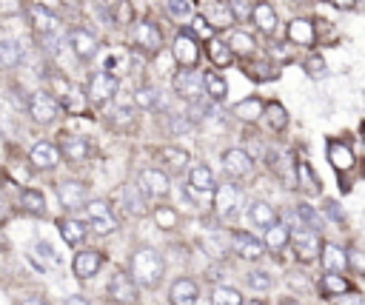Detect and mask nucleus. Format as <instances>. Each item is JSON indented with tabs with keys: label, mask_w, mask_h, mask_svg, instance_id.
<instances>
[{
	"label": "nucleus",
	"mask_w": 365,
	"mask_h": 305,
	"mask_svg": "<svg viewBox=\"0 0 365 305\" xmlns=\"http://www.w3.org/2000/svg\"><path fill=\"white\" fill-rule=\"evenodd\" d=\"M163 268H165V265H163L160 251H154V248H148V245H143V248H137V251L131 254V274H134L137 282L145 285V288H157V285H160Z\"/></svg>",
	"instance_id": "obj_1"
},
{
	"label": "nucleus",
	"mask_w": 365,
	"mask_h": 305,
	"mask_svg": "<svg viewBox=\"0 0 365 305\" xmlns=\"http://www.w3.org/2000/svg\"><path fill=\"white\" fill-rule=\"evenodd\" d=\"M137 191H140L143 197H151V200L165 197V194L171 191V185H168V174L160 171V168H143L140 177H137Z\"/></svg>",
	"instance_id": "obj_2"
},
{
	"label": "nucleus",
	"mask_w": 365,
	"mask_h": 305,
	"mask_svg": "<svg viewBox=\"0 0 365 305\" xmlns=\"http://www.w3.org/2000/svg\"><path fill=\"white\" fill-rule=\"evenodd\" d=\"M214 208L220 217H234L242 208V191L234 182L214 185Z\"/></svg>",
	"instance_id": "obj_3"
},
{
	"label": "nucleus",
	"mask_w": 365,
	"mask_h": 305,
	"mask_svg": "<svg viewBox=\"0 0 365 305\" xmlns=\"http://www.w3.org/2000/svg\"><path fill=\"white\" fill-rule=\"evenodd\" d=\"M86 214H88V225L97 231V234H111L117 228V217L111 211V205L106 200H91L86 202Z\"/></svg>",
	"instance_id": "obj_4"
},
{
	"label": "nucleus",
	"mask_w": 365,
	"mask_h": 305,
	"mask_svg": "<svg viewBox=\"0 0 365 305\" xmlns=\"http://www.w3.org/2000/svg\"><path fill=\"white\" fill-rule=\"evenodd\" d=\"M171 86H174V91H177L182 100H188V103H197V100L202 97V74H197V71H191V68L177 71L174 80H171Z\"/></svg>",
	"instance_id": "obj_5"
},
{
	"label": "nucleus",
	"mask_w": 365,
	"mask_h": 305,
	"mask_svg": "<svg viewBox=\"0 0 365 305\" xmlns=\"http://www.w3.org/2000/svg\"><path fill=\"white\" fill-rule=\"evenodd\" d=\"M117 86H120V80H117L111 71H94L86 91H88V100H91V103H106L108 97L117 94Z\"/></svg>",
	"instance_id": "obj_6"
},
{
	"label": "nucleus",
	"mask_w": 365,
	"mask_h": 305,
	"mask_svg": "<svg viewBox=\"0 0 365 305\" xmlns=\"http://www.w3.org/2000/svg\"><path fill=\"white\" fill-rule=\"evenodd\" d=\"M171 51H174V60L182 66V68H194L197 60H200V48H197V40L188 34V31H180L171 43Z\"/></svg>",
	"instance_id": "obj_7"
},
{
	"label": "nucleus",
	"mask_w": 365,
	"mask_h": 305,
	"mask_svg": "<svg viewBox=\"0 0 365 305\" xmlns=\"http://www.w3.org/2000/svg\"><path fill=\"white\" fill-rule=\"evenodd\" d=\"M108 294H111V299L120 302V305L137 302V285H134V279H131L125 271H114V274H111V279H108Z\"/></svg>",
	"instance_id": "obj_8"
},
{
	"label": "nucleus",
	"mask_w": 365,
	"mask_h": 305,
	"mask_svg": "<svg viewBox=\"0 0 365 305\" xmlns=\"http://www.w3.org/2000/svg\"><path fill=\"white\" fill-rule=\"evenodd\" d=\"M57 111H60V105H57V100H54L48 91H34V94L29 97V114H31L37 123H51V120L57 117Z\"/></svg>",
	"instance_id": "obj_9"
},
{
	"label": "nucleus",
	"mask_w": 365,
	"mask_h": 305,
	"mask_svg": "<svg viewBox=\"0 0 365 305\" xmlns=\"http://www.w3.org/2000/svg\"><path fill=\"white\" fill-rule=\"evenodd\" d=\"M134 43H137V48H143L145 54H154V51H160V46H163V31H160L154 23L140 20V23L134 26Z\"/></svg>",
	"instance_id": "obj_10"
},
{
	"label": "nucleus",
	"mask_w": 365,
	"mask_h": 305,
	"mask_svg": "<svg viewBox=\"0 0 365 305\" xmlns=\"http://www.w3.org/2000/svg\"><path fill=\"white\" fill-rule=\"evenodd\" d=\"M200 17H202L214 31H217V29H231V26H234V20H237L234 9H231L228 3H222V0L208 3V6H205V11H202Z\"/></svg>",
	"instance_id": "obj_11"
},
{
	"label": "nucleus",
	"mask_w": 365,
	"mask_h": 305,
	"mask_svg": "<svg viewBox=\"0 0 365 305\" xmlns=\"http://www.w3.org/2000/svg\"><path fill=\"white\" fill-rule=\"evenodd\" d=\"M222 168H225L228 177H248L251 168H254V160L242 148H228L222 154Z\"/></svg>",
	"instance_id": "obj_12"
},
{
	"label": "nucleus",
	"mask_w": 365,
	"mask_h": 305,
	"mask_svg": "<svg viewBox=\"0 0 365 305\" xmlns=\"http://www.w3.org/2000/svg\"><path fill=\"white\" fill-rule=\"evenodd\" d=\"M231 245H234V254L242 257V259H259L262 257V242L257 237H251L248 231H234L231 234Z\"/></svg>",
	"instance_id": "obj_13"
},
{
	"label": "nucleus",
	"mask_w": 365,
	"mask_h": 305,
	"mask_svg": "<svg viewBox=\"0 0 365 305\" xmlns=\"http://www.w3.org/2000/svg\"><path fill=\"white\" fill-rule=\"evenodd\" d=\"M26 11H29L31 26H34L40 34H54V31L60 29V20H57L48 9H43L40 3H29V6H26Z\"/></svg>",
	"instance_id": "obj_14"
},
{
	"label": "nucleus",
	"mask_w": 365,
	"mask_h": 305,
	"mask_svg": "<svg viewBox=\"0 0 365 305\" xmlns=\"http://www.w3.org/2000/svg\"><path fill=\"white\" fill-rule=\"evenodd\" d=\"M57 197L66 208H83L88 194H86V185L80 180H66V182L57 185Z\"/></svg>",
	"instance_id": "obj_15"
},
{
	"label": "nucleus",
	"mask_w": 365,
	"mask_h": 305,
	"mask_svg": "<svg viewBox=\"0 0 365 305\" xmlns=\"http://www.w3.org/2000/svg\"><path fill=\"white\" fill-rule=\"evenodd\" d=\"M68 43H71V48H74V54L80 60H88V57L97 54V37L91 31H86V29H71L68 31Z\"/></svg>",
	"instance_id": "obj_16"
},
{
	"label": "nucleus",
	"mask_w": 365,
	"mask_h": 305,
	"mask_svg": "<svg viewBox=\"0 0 365 305\" xmlns=\"http://www.w3.org/2000/svg\"><path fill=\"white\" fill-rule=\"evenodd\" d=\"M294 254L302 262H311L319 254V237L314 231H297V237H294Z\"/></svg>",
	"instance_id": "obj_17"
},
{
	"label": "nucleus",
	"mask_w": 365,
	"mask_h": 305,
	"mask_svg": "<svg viewBox=\"0 0 365 305\" xmlns=\"http://www.w3.org/2000/svg\"><path fill=\"white\" fill-rule=\"evenodd\" d=\"M288 40L297 43V46H314L317 40V31H314V23L305 20V17H297L288 23Z\"/></svg>",
	"instance_id": "obj_18"
},
{
	"label": "nucleus",
	"mask_w": 365,
	"mask_h": 305,
	"mask_svg": "<svg viewBox=\"0 0 365 305\" xmlns=\"http://www.w3.org/2000/svg\"><path fill=\"white\" fill-rule=\"evenodd\" d=\"M100 265H103V254H100V251H80V254L74 257V274H77L80 279L94 276V274L100 271Z\"/></svg>",
	"instance_id": "obj_19"
},
{
	"label": "nucleus",
	"mask_w": 365,
	"mask_h": 305,
	"mask_svg": "<svg viewBox=\"0 0 365 305\" xmlns=\"http://www.w3.org/2000/svg\"><path fill=\"white\" fill-rule=\"evenodd\" d=\"M251 17H254V23H257V29H259L262 34H277L279 20H277L274 6H268V3H257V6L251 9Z\"/></svg>",
	"instance_id": "obj_20"
},
{
	"label": "nucleus",
	"mask_w": 365,
	"mask_h": 305,
	"mask_svg": "<svg viewBox=\"0 0 365 305\" xmlns=\"http://www.w3.org/2000/svg\"><path fill=\"white\" fill-rule=\"evenodd\" d=\"M60 154L68 157V162H83V160L91 154V145H88L86 137H63Z\"/></svg>",
	"instance_id": "obj_21"
},
{
	"label": "nucleus",
	"mask_w": 365,
	"mask_h": 305,
	"mask_svg": "<svg viewBox=\"0 0 365 305\" xmlns=\"http://www.w3.org/2000/svg\"><path fill=\"white\" fill-rule=\"evenodd\" d=\"M328 162H331L336 171H351V168H354V154H351V148H348L345 143L331 140V143H328Z\"/></svg>",
	"instance_id": "obj_22"
},
{
	"label": "nucleus",
	"mask_w": 365,
	"mask_h": 305,
	"mask_svg": "<svg viewBox=\"0 0 365 305\" xmlns=\"http://www.w3.org/2000/svg\"><path fill=\"white\" fill-rule=\"evenodd\" d=\"M248 219H251L254 225H259V228H271V225L277 222V211H274L271 202L257 200V202L248 205Z\"/></svg>",
	"instance_id": "obj_23"
},
{
	"label": "nucleus",
	"mask_w": 365,
	"mask_h": 305,
	"mask_svg": "<svg viewBox=\"0 0 365 305\" xmlns=\"http://www.w3.org/2000/svg\"><path fill=\"white\" fill-rule=\"evenodd\" d=\"M57 160H60L57 145H51V143H46V140L31 148V162H34V168H54Z\"/></svg>",
	"instance_id": "obj_24"
},
{
	"label": "nucleus",
	"mask_w": 365,
	"mask_h": 305,
	"mask_svg": "<svg viewBox=\"0 0 365 305\" xmlns=\"http://www.w3.org/2000/svg\"><path fill=\"white\" fill-rule=\"evenodd\" d=\"M171 305H194L197 302V285L191 279H177L168 291Z\"/></svg>",
	"instance_id": "obj_25"
},
{
	"label": "nucleus",
	"mask_w": 365,
	"mask_h": 305,
	"mask_svg": "<svg viewBox=\"0 0 365 305\" xmlns=\"http://www.w3.org/2000/svg\"><path fill=\"white\" fill-rule=\"evenodd\" d=\"M294 185H299L305 194H319V180L314 177V171H311V165L308 162H297L294 165Z\"/></svg>",
	"instance_id": "obj_26"
},
{
	"label": "nucleus",
	"mask_w": 365,
	"mask_h": 305,
	"mask_svg": "<svg viewBox=\"0 0 365 305\" xmlns=\"http://www.w3.org/2000/svg\"><path fill=\"white\" fill-rule=\"evenodd\" d=\"M188 182H191V188H194L197 194H208V191H214V174H211L208 165H194L191 174H188Z\"/></svg>",
	"instance_id": "obj_27"
},
{
	"label": "nucleus",
	"mask_w": 365,
	"mask_h": 305,
	"mask_svg": "<svg viewBox=\"0 0 365 305\" xmlns=\"http://www.w3.org/2000/svg\"><path fill=\"white\" fill-rule=\"evenodd\" d=\"M160 160H163V162H165V168H168V171H174V174H182V171H185V165H188V154H185L182 148H171V145L160 148Z\"/></svg>",
	"instance_id": "obj_28"
},
{
	"label": "nucleus",
	"mask_w": 365,
	"mask_h": 305,
	"mask_svg": "<svg viewBox=\"0 0 365 305\" xmlns=\"http://www.w3.org/2000/svg\"><path fill=\"white\" fill-rule=\"evenodd\" d=\"M322 265L328 274H336V271H345V251L339 245H331L325 242L322 245Z\"/></svg>",
	"instance_id": "obj_29"
},
{
	"label": "nucleus",
	"mask_w": 365,
	"mask_h": 305,
	"mask_svg": "<svg viewBox=\"0 0 365 305\" xmlns=\"http://www.w3.org/2000/svg\"><path fill=\"white\" fill-rule=\"evenodd\" d=\"M225 46H228V51H231V54H242V57L254 54V48H257L254 37H251V34H245V31H231Z\"/></svg>",
	"instance_id": "obj_30"
},
{
	"label": "nucleus",
	"mask_w": 365,
	"mask_h": 305,
	"mask_svg": "<svg viewBox=\"0 0 365 305\" xmlns=\"http://www.w3.org/2000/svg\"><path fill=\"white\" fill-rule=\"evenodd\" d=\"M262 100H257V97H245V100H240L237 105H234V114L240 117V120H245V123H254L257 117H262Z\"/></svg>",
	"instance_id": "obj_31"
},
{
	"label": "nucleus",
	"mask_w": 365,
	"mask_h": 305,
	"mask_svg": "<svg viewBox=\"0 0 365 305\" xmlns=\"http://www.w3.org/2000/svg\"><path fill=\"white\" fill-rule=\"evenodd\" d=\"M23 60V46L17 40H0V66L14 68Z\"/></svg>",
	"instance_id": "obj_32"
},
{
	"label": "nucleus",
	"mask_w": 365,
	"mask_h": 305,
	"mask_svg": "<svg viewBox=\"0 0 365 305\" xmlns=\"http://www.w3.org/2000/svg\"><path fill=\"white\" fill-rule=\"evenodd\" d=\"M57 228H60V234H63V239H66L68 245H80L83 237H86V225L77 222V219H60Z\"/></svg>",
	"instance_id": "obj_33"
},
{
	"label": "nucleus",
	"mask_w": 365,
	"mask_h": 305,
	"mask_svg": "<svg viewBox=\"0 0 365 305\" xmlns=\"http://www.w3.org/2000/svg\"><path fill=\"white\" fill-rule=\"evenodd\" d=\"M288 239H291V231H288L282 222H274V225L265 231V245H268L271 251H282V248L288 245Z\"/></svg>",
	"instance_id": "obj_34"
},
{
	"label": "nucleus",
	"mask_w": 365,
	"mask_h": 305,
	"mask_svg": "<svg viewBox=\"0 0 365 305\" xmlns=\"http://www.w3.org/2000/svg\"><path fill=\"white\" fill-rule=\"evenodd\" d=\"M20 205H23L29 214H34V217L46 214V197H43L40 191H34V188H29V191L20 194Z\"/></svg>",
	"instance_id": "obj_35"
},
{
	"label": "nucleus",
	"mask_w": 365,
	"mask_h": 305,
	"mask_svg": "<svg viewBox=\"0 0 365 305\" xmlns=\"http://www.w3.org/2000/svg\"><path fill=\"white\" fill-rule=\"evenodd\" d=\"M202 88H205V94H208L211 100H222V97H225V91H228L225 80H222L220 74H214V71H208V74L202 77Z\"/></svg>",
	"instance_id": "obj_36"
},
{
	"label": "nucleus",
	"mask_w": 365,
	"mask_h": 305,
	"mask_svg": "<svg viewBox=\"0 0 365 305\" xmlns=\"http://www.w3.org/2000/svg\"><path fill=\"white\" fill-rule=\"evenodd\" d=\"M211 305H242V294H240L237 288L220 285V288H214V294H211Z\"/></svg>",
	"instance_id": "obj_37"
},
{
	"label": "nucleus",
	"mask_w": 365,
	"mask_h": 305,
	"mask_svg": "<svg viewBox=\"0 0 365 305\" xmlns=\"http://www.w3.org/2000/svg\"><path fill=\"white\" fill-rule=\"evenodd\" d=\"M134 103L140 108H157L160 105V91L154 86H140V88H134Z\"/></svg>",
	"instance_id": "obj_38"
},
{
	"label": "nucleus",
	"mask_w": 365,
	"mask_h": 305,
	"mask_svg": "<svg viewBox=\"0 0 365 305\" xmlns=\"http://www.w3.org/2000/svg\"><path fill=\"white\" fill-rule=\"evenodd\" d=\"M208 57H211L214 66H228V63H231V51H228V46H225L222 40H217V37L208 40Z\"/></svg>",
	"instance_id": "obj_39"
},
{
	"label": "nucleus",
	"mask_w": 365,
	"mask_h": 305,
	"mask_svg": "<svg viewBox=\"0 0 365 305\" xmlns=\"http://www.w3.org/2000/svg\"><path fill=\"white\" fill-rule=\"evenodd\" d=\"M262 111H265V117H268V125H271L274 131H282V128L288 125V111H285L279 103H271V105H265Z\"/></svg>",
	"instance_id": "obj_40"
},
{
	"label": "nucleus",
	"mask_w": 365,
	"mask_h": 305,
	"mask_svg": "<svg viewBox=\"0 0 365 305\" xmlns=\"http://www.w3.org/2000/svg\"><path fill=\"white\" fill-rule=\"evenodd\" d=\"M123 197H125V208H128V214H137V217L145 214V200H143V194L137 191V185H128Z\"/></svg>",
	"instance_id": "obj_41"
},
{
	"label": "nucleus",
	"mask_w": 365,
	"mask_h": 305,
	"mask_svg": "<svg viewBox=\"0 0 365 305\" xmlns=\"http://www.w3.org/2000/svg\"><path fill=\"white\" fill-rule=\"evenodd\" d=\"M319 288H322V294H345L351 285H348V279L345 276H336V274H325L322 276V282H319Z\"/></svg>",
	"instance_id": "obj_42"
},
{
	"label": "nucleus",
	"mask_w": 365,
	"mask_h": 305,
	"mask_svg": "<svg viewBox=\"0 0 365 305\" xmlns=\"http://www.w3.org/2000/svg\"><path fill=\"white\" fill-rule=\"evenodd\" d=\"M117 66V74H125L128 71V51L125 48H114L108 57H106V68L103 71H108V68H114ZM114 74V77H117Z\"/></svg>",
	"instance_id": "obj_43"
},
{
	"label": "nucleus",
	"mask_w": 365,
	"mask_h": 305,
	"mask_svg": "<svg viewBox=\"0 0 365 305\" xmlns=\"http://www.w3.org/2000/svg\"><path fill=\"white\" fill-rule=\"evenodd\" d=\"M245 74L251 80H271V77H277V68L271 63H248L245 66Z\"/></svg>",
	"instance_id": "obj_44"
},
{
	"label": "nucleus",
	"mask_w": 365,
	"mask_h": 305,
	"mask_svg": "<svg viewBox=\"0 0 365 305\" xmlns=\"http://www.w3.org/2000/svg\"><path fill=\"white\" fill-rule=\"evenodd\" d=\"M111 123H114L117 128L131 125V123H134V108H131V105H117V108L111 111Z\"/></svg>",
	"instance_id": "obj_45"
},
{
	"label": "nucleus",
	"mask_w": 365,
	"mask_h": 305,
	"mask_svg": "<svg viewBox=\"0 0 365 305\" xmlns=\"http://www.w3.org/2000/svg\"><path fill=\"white\" fill-rule=\"evenodd\" d=\"M165 11L174 20H185L191 14V3H185V0H165Z\"/></svg>",
	"instance_id": "obj_46"
},
{
	"label": "nucleus",
	"mask_w": 365,
	"mask_h": 305,
	"mask_svg": "<svg viewBox=\"0 0 365 305\" xmlns=\"http://www.w3.org/2000/svg\"><path fill=\"white\" fill-rule=\"evenodd\" d=\"M154 219H157L160 228H174V225H177V214H174V208H168V205L157 208V211H154Z\"/></svg>",
	"instance_id": "obj_47"
},
{
	"label": "nucleus",
	"mask_w": 365,
	"mask_h": 305,
	"mask_svg": "<svg viewBox=\"0 0 365 305\" xmlns=\"http://www.w3.org/2000/svg\"><path fill=\"white\" fill-rule=\"evenodd\" d=\"M188 34H191V37L197 34V37H202V40H211V37H214V29H211L200 14H197V17L191 20V31H188Z\"/></svg>",
	"instance_id": "obj_48"
},
{
	"label": "nucleus",
	"mask_w": 365,
	"mask_h": 305,
	"mask_svg": "<svg viewBox=\"0 0 365 305\" xmlns=\"http://www.w3.org/2000/svg\"><path fill=\"white\" fill-rule=\"evenodd\" d=\"M297 217H299L302 222H308L311 228H317V225H319V214H317L308 202H299V205H297Z\"/></svg>",
	"instance_id": "obj_49"
},
{
	"label": "nucleus",
	"mask_w": 365,
	"mask_h": 305,
	"mask_svg": "<svg viewBox=\"0 0 365 305\" xmlns=\"http://www.w3.org/2000/svg\"><path fill=\"white\" fill-rule=\"evenodd\" d=\"M248 285H251L254 291H268V288H271V276H268L265 271H251V274H248Z\"/></svg>",
	"instance_id": "obj_50"
},
{
	"label": "nucleus",
	"mask_w": 365,
	"mask_h": 305,
	"mask_svg": "<svg viewBox=\"0 0 365 305\" xmlns=\"http://www.w3.org/2000/svg\"><path fill=\"white\" fill-rule=\"evenodd\" d=\"M34 251H37V257L48 259V265H57V262H60V259H57V254H54V248H51L48 242H37V245H34Z\"/></svg>",
	"instance_id": "obj_51"
},
{
	"label": "nucleus",
	"mask_w": 365,
	"mask_h": 305,
	"mask_svg": "<svg viewBox=\"0 0 365 305\" xmlns=\"http://www.w3.org/2000/svg\"><path fill=\"white\" fill-rule=\"evenodd\" d=\"M305 68H308L311 77H322V74H325V63H322V57H317V54L305 63Z\"/></svg>",
	"instance_id": "obj_52"
},
{
	"label": "nucleus",
	"mask_w": 365,
	"mask_h": 305,
	"mask_svg": "<svg viewBox=\"0 0 365 305\" xmlns=\"http://www.w3.org/2000/svg\"><path fill=\"white\" fill-rule=\"evenodd\" d=\"M191 128V120H185V117H171V131L174 134H182V131H188Z\"/></svg>",
	"instance_id": "obj_53"
},
{
	"label": "nucleus",
	"mask_w": 365,
	"mask_h": 305,
	"mask_svg": "<svg viewBox=\"0 0 365 305\" xmlns=\"http://www.w3.org/2000/svg\"><path fill=\"white\" fill-rule=\"evenodd\" d=\"M348 262L354 265V271H356V274H362V257H359V251H354V248H351V251L345 254V265H348Z\"/></svg>",
	"instance_id": "obj_54"
},
{
	"label": "nucleus",
	"mask_w": 365,
	"mask_h": 305,
	"mask_svg": "<svg viewBox=\"0 0 365 305\" xmlns=\"http://www.w3.org/2000/svg\"><path fill=\"white\" fill-rule=\"evenodd\" d=\"M325 214H328L331 219H336V222H342V211H339V205H336L334 200H328V202H325Z\"/></svg>",
	"instance_id": "obj_55"
},
{
	"label": "nucleus",
	"mask_w": 365,
	"mask_h": 305,
	"mask_svg": "<svg viewBox=\"0 0 365 305\" xmlns=\"http://www.w3.org/2000/svg\"><path fill=\"white\" fill-rule=\"evenodd\" d=\"M17 6H14V0H0V14H11Z\"/></svg>",
	"instance_id": "obj_56"
},
{
	"label": "nucleus",
	"mask_w": 365,
	"mask_h": 305,
	"mask_svg": "<svg viewBox=\"0 0 365 305\" xmlns=\"http://www.w3.org/2000/svg\"><path fill=\"white\" fill-rule=\"evenodd\" d=\"M66 305H88V299H86V296H80V294H74V296H68V299H66Z\"/></svg>",
	"instance_id": "obj_57"
},
{
	"label": "nucleus",
	"mask_w": 365,
	"mask_h": 305,
	"mask_svg": "<svg viewBox=\"0 0 365 305\" xmlns=\"http://www.w3.org/2000/svg\"><path fill=\"white\" fill-rule=\"evenodd\" d=\"M17 305H46V302H43L40 296H26V299H20Z\"/></svg>",
	"instance_id": "obj_58"
},
{
	"label": "nucleus",
	"mask_w": 365,
	"mask_h": 305,
	"mask_svg": "<svg viewBox=\"0 0 365 305\" xmlns=\"http://www.w3.org/2000/svg\"><path fill=\"white\" fill-rule=\"evenodd\" d=\"M331 3H334L336 9H354V3H356V0H331Z\"/></svg>",
	"instance_id": "obj_59"
},
{
	"label": "nucleus",
	"mask_w": 365,
	"mask_h": 305,
	"mask_svg": "<svg viewBox=\"0 0 365 305\" xmlns=\"http://www.w3.org/2000/svg\"><path fill=\"white\" fill-rule=\"evenodd\" d=\"M279 305H299V302H297V299H282Z\"/></svg>",
	"instance_id": "obj_60"
},
{
	"label": "nucleus",
	"mask_w": 365,
	"mask_h": 305,
	"mask_svg": "<svg viewBox=\"0 0 365 305\" xmlns=\"http://www.w3.org/2000/svg\"><path fill=\"white\" fill-rule=\"evenodd\" d=\"M291 3H308V0H291Z\"/></svg>",
	"instance_id": "obj_61"
},
{
	"label": "nucleus",
	"mask_w": 365,
	"mask_h": 305,
	"mask_svg": "<svg viewBox=\"0 0 365 305\" xmlns=\"http://www.w3.org/2000/svg\"><path fill=\"white\" fill-rule=\"evenodd\" d=\"M251 305H265V302H251Z\"/></svg>",
	"instance_id": "obj_62"
}]
</instances>
